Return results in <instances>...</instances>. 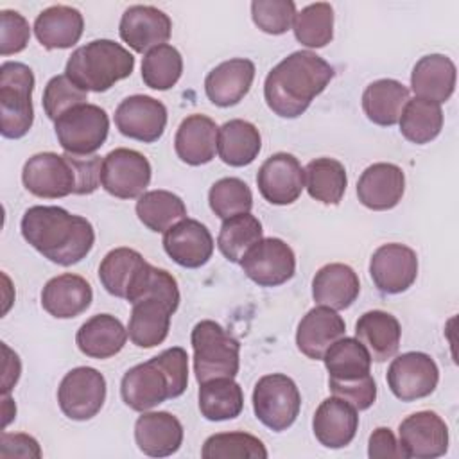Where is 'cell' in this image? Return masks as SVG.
<instances>
[{
    "label": "cell",
    "mask_w": 459,
    "mask_h": 459,
    "mask_svg": "<svg viewBox=\"0 0 459 459\" xmlns=\"http://www.w3.org/2000/svg\"><path fill=\"white\" fill-rule=\"evenodd\" d=\"M56 136L65 152L88 156L100 149L108 138L109 118L97 104H81L56 120Z\"/></svg>",
    "instance_id": "obj_9"
},
{
    "label": "cell",
    "mask_w": 459,
    "mask_h": 459,
    "mask_svg": "<svg viewBox=\"0 0 459 459\" xmlns=\"http://www.w3.org/2000/svg\"><path fill=\"white\" fill-rule=\"evenodd\" d=\"M400 133L405 140L423 145L432 142L443 129L441 104L427 99H409L400 115Z\"/></svg>",
    "instance_id": "obj_39"
},
{
    "label": "cell",
    "mask_w": 459,
    "mask_h": 459,
    "mask_svg": "<svg viewBox=\"0 0 459 459\" xmlns=\"http://www.w3.org/2000/svg\"><path fill=\"white\" fill-rule=\"evenodd\" d=\"M262 238V222L251 213H238L222 221L217 247L228 262L240 264L244 255Z\"/></svg>",
    "instance_id": "obj_41"
},
{
    "label": "cell",
    "mask_w": 459,
    "mask_h": 459,
    "mask_svg": "<svg viewBox=\"0 0 459 459\" xmlns=\"http://www.w3.org/2000/svg\"><path fill=\"white\" fill-rule=\"evenodd\" d=\"M321 360L328 371V384L353 382L371 375V357L355 337L337 339Z\"/></svg>",
    "instance_id": "obj_36"
},
{
    "label": "cell",
    "mask_w": 459,
    "mask_h": 459,
    "mask_svg": "<svg viewBox=\"0 0 459 459\" xmlns=\"http://www.w3.org/2000/svg\"><path fill=\"white\" fill-rule=\"evenodd\" d=\"M134 210L140 222L156 233H165L169 228L186 217L183 199L169 190L143 192L138 197Z\"/></svg>",
    "instance_id": "obj_40"
},
{
    "label": "cell",
    "mask_w": 459,
    "mask_h": 459,
    "mask_svg": "<svg viewBox=\"0 0 459 459\" xmlns=\"http://www.w3.org/2000/svg\"><path fill=\"white\" fill-rule=\"evenodd\" d=\"M0 457H23V459H39L41 448L39 443L23 432H2L0 436Z\"/></svg>",
    "instance_id": "obj_51"
},
{
    "label": "cell",
    "mask_w": 459,
    "mask_h": 459,
    "mask_svg": "<svg viewBox=\"0 0 459 459\" xmlns=\"http://www.w3.org/2000/svg\"><path fill=\"white\" fill-rule=\"evenodd\" d=\"M93 299L91 285L86 278L65 273L50 278L41 290V307L56 319L81 316Z\"/></svg>",
    "instance_id": "obj_25"
},
{
    "label": "cell",
    "mask_w": 459,
    "mask_h": 459,
    "mask_svg": "<svg viewBox=\"0 0 459 459\" xmlns=\"http://www.w3.org/2000/svg\"><path fill=\"white\" fill-rule=\"evenodd\" d=\"M246 276L260 287H278L296 273V255L292 247L276 237L258 240L240 260Z\"/></svg>",
    "instance_id": "obj_12"
},
{
    "label": "cell",
    "mask_w": 459,
    "mask_h": 459,
    "mask_svg": "<svg viewBox=\"0 0 459 459\" xmlns=\"http://www.w3.org/2000/svg\"><path fill=\"white\" fill-rule=\"evenodd\" d=\"M134 441L149 457H169L183 443V425L170 412L145 411L134 423Z\"/></svg>",
    "instance_id": "obj_24"
},
{
    "label": "cell",
    "mask_w": 459,
    "mask_h": 459,
    "mask_svg": "<svg viewBox=\"0 0 459 459\" xmlns=\"http://www.w3.org/2000/svg\"><path fill=\"white\" fill-rule=\"evenodd\" d=\"M183 74V57L169 43L151 48L142 59V81L151 90H170Z\"/></svg>",
    "instance_id": "obj_43"
},
{
    "label": "cell",
    "mask_w": 459,
    "mask_h": 459,
    "mask_svg": "<svg viewBox=\"0 0 459 459\" xmlns=\"http://www.w3.org/2000/svg\"><path fill=\"white\" fill-rule=\"evenodd\" d=\"M255 79V63L244 57H233L217 65L204 79V91L212 104L230 108L238 104L251 90Z\"/></svg>",
    "instance_id": "obj_23"
},
{
    "label": "cell",
    "mask_w": 459,
    "mask_h": 459,
    "mask_svg": "<svg viewBox=\"0 0 459 459\" xmlns=\"http://www.w3.org/2000/svg\"><path fill=\"white\" fill-rule=\"evenodd\" d=\"M346 323L337 310L319 305L310 308L299 321L296 330L298 350L314 360H321L325 351L341 337H344Z\"/></svg>",
    "instance_id": "obj_21"
},
{
    "label": "cell",
    "mask_w": 459,
    "mask_h": 459,
    "mask_svg": "<svg viewBox=\"0 0 459 459\" xmlns=\"http://www.w3.org/2000/svg\"><path fill=\"white\" fill-rule=\"evenodd\" d=\"M368 455L371 459H384V457H396L405 459L400 443L396 441L394 434L387 427H378L373 430L368 441Z\"/></svg>",
    "instance_id": "obj_52"
},
{
    "label": "cell",
    "mask_w": 459,
    "mask_h": 459,
    "mask_svg": "<svg viewBox=\"0 0 459 459\" xmlns=\"http://www.w3.org/2000/svg\"><path fill=\"white\" fill-rule=\"evenodd\" d=\"M409 88L396 79H378L366 86L362 93V109L377 126L389 127L400 120L409 100Z\"/></svg>",
    "instance_id": "obj_34"
},
{
    "label": "cell",
    "mask_w": 459,
    "mask_h": 459,
    "mask_svg": "<svg viewBox=\"0 0 459 459\" xmlns=\"http://www.w3.org/2000/svg\"><path fill=\"white\" fill-rule=\"evenodd\" d=\"M2 416H4V427L9 425V421L16 416V405L14 402L9 398V394H2Z\"/></svg>",
    "instance_id": "obj_54"
},
{
    "label": "cell",
    "mask_w": 459,
    "mask_h": 459,
    "mask_svg": "<svg viewBox=\"0 0 459 459\" xmlns=\"http://www.w3.org/2000/svg\"><path fill=\"white\" fill-rule=\"evenodd\" d=\"M149 262L131 247L111 249L99 265V280L106 292L127 299Z\"/></svg>",
    "instance_id": "obj_33"
},
{
    "label": "cell",
    "mask_w": 459,
    "mask_h": 459,
    "mask_svg": "<svg viewBox=\"0 0 459 459\" xmlns=\"http://www.w3.org/2000/svg\"><path fill=\"white\" fill-rule=\"evenodd\" d=\"M151 174V163L142 152L118 147L102 158L100 186L113 197L134 199L149 186Z\"/></svg>",
    "instance_id": "obj_11"
},
{
    "label": "cell",
    "mask_w": 459,
    "mask_h": 459,
    "mask_svg": "<svg viewBox=\"0 0 459 459\" xmlns=\"http://www.w3.org/2000/svg\"><path fill=\"white\" fill-rule=\"evenodd\" d=\"M357 429V409L339 396L323 400L312 418L314 436L326 448H344L353 441Z\"/></svg>",
    "instance_id": "obj_22"
},
{
    "label": "cell",
    "mask_w": 459,
    "mask_h": 459,
    "mask_svg": "<svg viewBox=\"0 0 459 459\" xmlns=\"http://www.w3.org/2000/svg\"><path fill=\"white\" fill-rule=\"evenodd\" d=\"M174 310L154 298L133 303L127 335L138 348H154L161 344L170 330V317Z\"/></svg>",
    "instance_id": "obj_32"
},
{
    "label": "cell",
    "mask_w": 459,
    "mask_h": 459,
    "mask_svg": "<svg viewBox=\"0 0 459 459\" xmlns=\"http://www.w3.org/2000/svg\"><path fill=\"white\" fill-rule=\"evenodd\" d=\"M385 380L398 400L414 402L434 393L439 382V369L430 355L407 351L393 359Z\"/></svg>",
    "instance_id": "obj_13"
},
{
    "label": "cell",
    "mask_w": 459,
    "mask_h": 459,
    "mask_svg": "<svg viewBox=\"0 0 459 459\" xmlns=\"http://www.w3.org/2000/svg\"><path fill=\"white\" fill-rule=\"evenodd\" d=\"M348 178L344 165L335 158H316L305 169L308 195L323 204H339L346 192Z\"/></svg>",
    "instance_id": "obj_38"
},
{
    "label": "cell",
    "mask_w": 459,
    "mask_h": 459,
    "mask_svg": "<svg viewBox=\"0 0 459 459\" xmlns=\"http://www.w3.org/2000/svg\"><path fill=\"white\" fill-rule=\"evenodd\" d=\"M134 68L133 54L113 39H93L72 52L65 75L84 91L102 93L129 77Z\"/></svg>",
    "instance_id": "obj_5"
},
{
    "label": "cell",
    "mask_w": 459,
    "mask_h": 459,
    "mask_svg": "<svg viewBox=\"0 0 459 459\" xmlns=\"http://www.w3.org/2000/svg\"><path fill=\"white\" fill-rule=\"evenodd\" d=\"M203 459H267L265 445L247 432H219L210 436L203 448Z\"/></svg>",
    "instance_id": "obj_44"
},
{
    "label": "cell",
    "mask_w": 459,
    "mask_h": 459,
    "mask_svg": "<svg viewBox=\"0 0 459 459\" xmlns=\"http://www.w3.org/2000/svg\"><path fill=\"white\" fill-rule=\"evenodd\" d=\"M217 140V124L206 115L194 113L179 124L174 138V151L183 163L197 167L210 163L215 158Z\"/></svg>",
    "instance_id": "obj_26"
},
{
    "label": "cell",
    "mask_w": 459,
    "mask_h": 459,
    "mask_svg": "<svg viewBox=\"0 0 459 459\" xmlns=\"http://www.w3.org/2000/svg\"><path fill=\"white\" fill-rule=\"evenodd\" d=\"M359 276L346 264H326L316 273L312 280L314 301L333 310L348 308L359 298Z\"/></svg>",
    "instance_id": "obj_30"
},
{
    "label": "cell",
    "mask_w": 459,
    "mask_h": 459,
    "mask_svg": "<svg viewBox=\"0 0 459 459\" xmlns=\"http://www.w3.org/2000/svg\"><path fill=\"white\" fill-rule=\"evenodd\" d=\"M333 396H339L351 403L357 411L369 409L377 400V384L371 375L342 384H328Z\"/></svg>",
    "instance_id": "obj_50"
},
{
    "label": "cell",
    "mask_w": 459,
    "mask_h": 459,
    "mask_svg": "<svg viewBox=\"0 0 459 459\" xmlns=\"http://www.w3.org/2000/svg\"><path fill=\"white\" fill-rule=\"evenodd\" d=\"M32 70L18 61H5L0 66V117L2 136L18 140L25 136L34 122Z\"/></svg>",
    "instance_id": "obj_7"
},
{
    "label": "cell",
    "mask_w": 459,
    "mask_h": 459,
    "mask_svg": "<svg viewBox=\"0 0 459 459\" xmlns=\"http://www.w3.org/2000/svg\"><path fill=\"white\" fill-rule=\"evenodd\" d=\"M106 400V378L90 366L70 369L59 387L57 403L61 412L74 421H86L97 416Z\"/></svg>",
    "instance_id": "obj_10"
},
{
    "label": "cell",
    "mask_w": 459,
    "mask_h": 459,
    "mask_svg": "<svg viewBox=\"0 0 459 459\" xmlns=\"http://www.w3.org/2000/svg\"><path fill=\"white\" fill-rule=\"evenodd\" d=\"M405 192V174L394 163H373L360 174L357 181L359 201L375 212L394 208Z\"/></svg>",
    "instance_id": "obj_20"
},
{
    "label": "cell",
    "mask_w": 459,
    "mask_h": 459,
    "mask_svg": "<svg viewBox=\"0 0 459 459\" xmlns=\"http://www.w3.org/2000/svg\"><path fill=\"white\" fill-rule=\"evenodd\" d=\"M20 230L29 246L63 267L86 258L95 242L91 222L61 206H30L22 217Z\"/></svg>",
    "instance_id": "obj_1"
},
{
    "label": "cell",
    "mask_w": 459,
    "mask_h": 459,
    "mask_svg": "<svg viewBox=\"0 0 459 459\" xmlns=\"http://www.w3.org/2000/svg\"><path fill=\"white\" fill-rule=\"evenodd\" d=\"M127 341V330L122 321L111 314L90 317L75 333V344L86 357L109 359L117 355Z\"/></svg>",
    "instance_id": "obj_31"
},
{
    "label": "cell",
    "mask_w": 459,
    "mask_h": 459,
    "mask_svg": "<svg viewBox=\"0 0 459 459\" xmlns=\"http://www.w3.org/2000/svg\"><path fill=\"white\" fill-rule=\"evenodd\" d=\"M30 38L29 22L11 9L0 11V54L11 56L22 52Z\"/></svg>",
    "instance_id": "obj_49"
},
{
    "label": "cell",
    "mask_w": 459,
    "mask_h": 459,
    "mask_svg": "<svg viewBox=\"0 0 459 459\" xmlns=\"http://www.w3.org/2000/svg\"><path fill=\"white\" fill-rule=\"evenodd\" d=\"M355 339L368 350L371 360L385 362L393 359L400 348L402 326L393 314L369 310L357 319Z\"/></svg>",
    "instance_id": "obj_27"
},
{
    "label": "cell",
    "mask_w": 459,
    "mask_h": 459,
    "mask_svg": "<svg viewBox=\"0 0 459 459\" xmlns=\"http://www.w3.org/2000/svg\"><path fill=\"white\" fill-rule=\"evenodd\" d=\"M2 350H4V375H2V394H9V391L16 385L20 373H22V364L20 359L14 351L9 350V346L5 342H2Z\"/></svg>",
    "instance_id": "obj_53"
},
{
    "label": "cell",
    "mask_w": 459,
    "mask_h": 459,
    "mask_svg": "<svg viewBox=\"0 0 459 459\" xmlns=\"http://www.w3.org/2000/svg\"><path fill=\"white\" fill-rule=\"evenodd\" d=\"M335 70L312 50H296L283 57L265 77L264 97L269 109L281 118L303 115L325 91Z\"/></svg>",
    "instance_id": "obj_2"
},
{
    "label": "cell",
    "mask_w": 459,
    "mask_h": 459,
    "mask_svg": "<svg viewBox=\"0 0 459 459\" xmlns=\"http://www.w3.org/2000/svg\"><path fill=\"white\" fill-rule=\"evenodd\" d=\"M197 398L201 416L208 421L233 420L244 409L242 387L230 377L203 382Z\"/></svg>",
    "instance_id": "obj_37"
},
{
    "label": "cell",
    "mask_w": 459,
    "mask_h": 459,
    "mask_svg": "<svg viewBox=\"0 0 459 459\" xmlns=\"http://www.w3.org/2000/svg\"><path fill=\"white\" fill-rule=\"evenodd\" d=\"M190 344L194 350V373L199 384L221 377H237L240 344L219 323L212 319L199 321L192 328Z\"/></svg>",
    "instance_id": "obj_6"
},
{
    "label": "cell",
    "mask_w": 459,
    "mask_h": 459,
    "mask_svg": "<svg viewBox=\"0 0 459 459\" xmlns=\"http://www.w3.org/2000/svg\"><path fill=\"white\" fill-rule=\"evenodd\" d=\"M296 39L308 48L326 47L333 38V9L326 2H316L296 13L292 22Z\"/></svg>",
    "instance_id": "obj_42"
},
{
    "label": "cell",
    "mask_w": 459,
    "mask_h": 459,
    "mask_svg": "<svg viewBox=\"0 0 459 459\" xmlns=\"http://www.w3.org/2000/svg\"><path fill=\"white\" fill-rule=\"evenodd\" d=\"M84 30L81 11L70 5H50L34 20V34L47 50L74 47Z\"/></svg>",
    "instance_id": "obj_28"
},
{
    "label": "cell",
    "mask_w": 459,
    "mask_h": 459,
    "mask_svg": "<svg viewBox=\"0 0 459 459\" xmlns=\"http://www.w3.org/2000/svg\"><path fill=\"white\" fill-rule=\"evenodd\" d=\"M163 249L178 265L197 269L212 258L213 237L203 222L185 217L163 233Z\"/></svg>",
    "instance_id": "obj_19"
},
{
    "label": "cell",
    "mask_w": 459,
    "mask_h": 459,
    "mask_svg": "<svg viewBox=\"0 0 459 459\" xmlns=\"http://www.w3.org/2000/svg\"><path fill=\"white\" fill-rule=\"evenodd\" d=\"M256 185L267 203L276 206L292 204L305 188V169L294 154L276 152L258 169Z\"/></svg>",
    "instance_id": "obj_16"
},
{
    "label": "cell",
    "mask_w": 459,
    "mask_h": 459,
    "mask_svg": "<svg viewBox=\"0 0 459 459\" xmlns=\"http://www.w3.org/2000/svg\"><path fill=\"white\" fill-rule=\"evenodd\" d=\"M115 126L131 140L152 143L165 131L167 108L161 100L149 95L126 97L115 109Z\"/></svg>",
    "instance_id": "obj_17"
},
{
    "label": "cell",
    "mask_w": 459,
    "mask_h": 459,
    "mask_svg": "<svg viewBox=\"0 0 459 459\" xmlns=\"http://www.w3.org/2000/svg\"><path fill=\"white\" fill-rule=\"evenodd\" d=\"M172 32V22L167 13L154 5H131L124 11L118 34L134 52L147 54L163 45Z\"/></svg>",
    "instance_id": "obj_18"
},
{
    "label": "cell",
    "mask_w": 459,
    "mask_h": 459,
    "mask_svg": "<svg viewBox=\"0 0 459 459\" xmlns=\"http://www.w3.org/2000/svg\"><path fill=\"white\" fill-rule=\"evenodd\" d=\"M186 384L188 355L181 346H172L127 369L120 382V396L129 409L145 412L165 400L181 396Z\"/></svg>",
    "instance_id": "obj_4"
},
{
    "label": "cell",
    "mask_w": 459,
    "mask_h": 459,
    "mask_svg": "<svg viewBox=\"0 0 459 459\" xmlns=\"http://www.w3.org/2000/svg\"><path fill=\"white\" fill-rule=\"evenodd\" d=\"M262 149V136L255 124L233 118L219 127L217 152L230 167H246L253 163Z\"/></svg>",
    "instance_id": "obj_35"
},
{
    "label": "cell",
    "mask_w": 459,
    "mask_h": 459,
    "mask_svg": "<svg viewBox=\"0 0 459 459\" xmlns=\"http://www.w3.org/2000/svg\"><path fill=\"white\" fill-rule=\"evenodd\" d=\"M208 203L212 212L224 221L238 213H249L253 208V194L246 181L238 178H222L212 185Z\"/></svg>",
    "instance_id": "obj_45"
},
{
    "label": "cell",
    "mask_w": 459,
    "mask_h": 459,
    "mask_svg": "<svg viewBox=\"0 0 459 459\" xmlns=\"http://www.w3.org/2000/svg\"><path fill=\"white\" fill-rule=\"evenodd\" d=\"M86 100H88V91L81 90L63 74V75H54L47 82L43 90L41 104H43L45 115L56 122L68 109L86 104Z\"/></svg>",
    "instance_id": "obj_47"
},
{
    "label": "cell",
    "mask_w": 459,
    "mask_h": 459,
    "mask_svg": "<svg viewBox=\"0 0 459 459\" xmlns=\"http://www.w3.org/2000/svg\"><path fill=\"white\" fill-rule=\"evenodd\" d=\"M147 298L160 299V301L167 303L176 312L179 307V298H181L176 278L167 269H160V267L147 264L140 280L129 292L127 301L133 305V303L147 299Z\"/></svg>",
    "instance_id": "obj_46"
},
{
    "label": "cell",
    "mask_w": 459,
    "mask_h": 459,
    "mask_svg": "<svg viewBox=\"0 0 459 459\" xmlns=\"http://www.w3.org/2000/svg\"><path fill=\"white\" fill-rule=\"evenodd\" d=\"M369 276L384 294L405 292L418 276L416 251L400 242L382 244L371 255Z\"/></svg>",
    "instance_id": "obj_15"
},
{
    "label": "cell",
    "mask_w": 459,
    "mask_h": 459,
    "mask_svg": "<svg viewBox=\"0 0 459 459\" xmlns=\"http://www.w3.org/2000/svg\"><path fill=\"white\" fill-rule=\"evenodd\" d=\"M455 65L443 54H429L416 61L411 74V88L416 97L432 102H446L455 90Z\"/></svg>",
    "instance_id": "obj_29"
},
{
    "label": "cell",
    "mask_w": 459,
    "mask_h": 459,
    "mask_svg": "<svg viewBox=\"0 0 459 459\" xmlns=\"http://www.w3.org/2000/svg\"><path fill=\"white\" fill-rule=\"evenodd\" d=\"M100 169L102 160L97 154L38 152L25 161L22 181L32 195L43 199L88 195L100 185Z\"/></svg>",
    "instance_id": "obj_3"
},
{
    "label": "cell",
    "mask_w": 459,
    "mask_h": 459,
    "mask_svg": "<svg viewBox=\"0 0 459 459\" xmlns=\"http://www.w3.org/2000/svg\"><path fill=\"white\" fill-rule=\"evenodd\" d=\"M398 436L405 459H434L448 450V427L434 411H418L402 420Z\"/></svg>",
    "instance_id": "obj_14"
},
{
    "label": "cell",
    "mask_w": 459,
    "mask_h": 459,
    "mask_svg": "<svg viewBox=\"0 0 459 459\" xmlns=\"http://www.w3.org/2000/svg\"><path fill=\"white\" fill-rule=\"evenodd\" d=\"M301 394L296 382L283 373L264 375L253 389L256 420L274 432L287 430L298 418Z\"/></svg>",
    "instance_id": "obj_8"
},
{
    "label": "cell",
    "mask_w": 459,
    "mask_h": 459,
    "mask_svg": "<svg viewBox=\"0 0 459 459\" xmlns=\"http://www.w3.org/2000/svg\"><path fill=\"white\" fill-rule=\"evenodd\" d=\"M296 4L292 0H255L251 2V18L255 25L273 36L285 34L296 16Z\"/></svg>",
    "instance_id": "obj_48"
}]
</instances>
